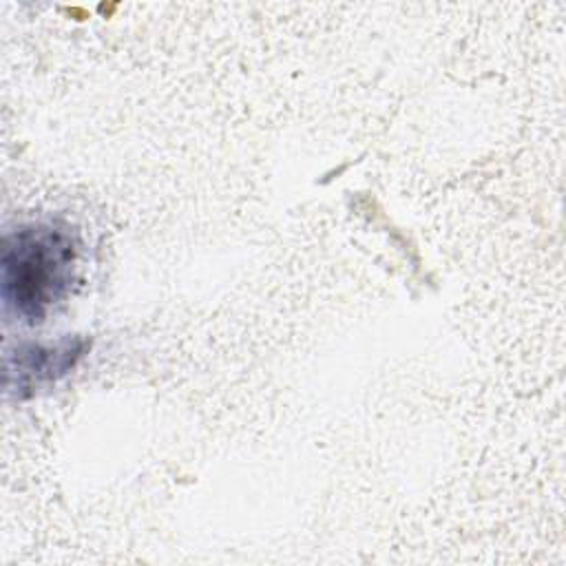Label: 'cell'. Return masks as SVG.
Masks as SVG:
<instances>
[{
    "instance_id": "cell-1",
    "label": "cell",
    "mask_w": 566,
    "mask_h": 566,
    "mask_svg": "<svg viewBox=\"0 0 566 566\" xmlns=\"http://www.w3.org/2000/svg\"><path fill=\"white\" fill-rule=\"evenodd\" d=\"M77 239L55 223H31L4 237L2 301L7 312L40 323L75 281Z\"/></svg>"
},
{
    "instance_id": "cell-2",
    "label": "cell",
    "mask_w": 566,
    "mask_h": 566,
    "mask_svg": "<svg viewBox=\"0 0 566 566\" xmlns=\"http://www.w3.org/2000/svg\"><path fill=\"white\" fill-rule=\"evenodd\" d=\"M86 349L82 338H62L57 343H29L7 358V380L20 398L38 391L42 385L62 378Z\"/></svg>"
}]
</instances>
